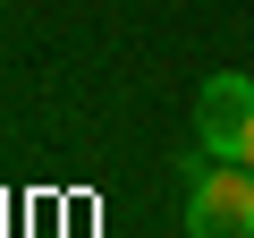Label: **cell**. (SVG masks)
Returning a JSON list of instances; mask_svg holds the SVG:
<instances>
[{
	"mask_svg": "<svg viewBox=\"0 0 254 238\" xmlns=\"http://www.w3.org/2000/svg\"><path fill=\"white\" fill-rule=\"evenodd\" d=\"M187 238H254V162H220V153H187Z\"/></svg>",
	"mask_w": 254,
	"mask_h": 238,
	"instance_id": "cell-1",
	"label": "cell"
},
{
	"mask_svg": "<svg viewBox=\"0 0 254 238\" xmlns=\"http://www.w3.org/2000/svg\"><path fill=\"white\" fill-rule=\"evenodd\" d=\"M246 119H254V77H246V68H212V77L195 85V145L229 162L237 136H246Z\"/></svg>",
	"mask_w": 254,
	"mask_h": 238,
	"instance_id": "cell-2",
	"label": "cell"
}]
</instances>
